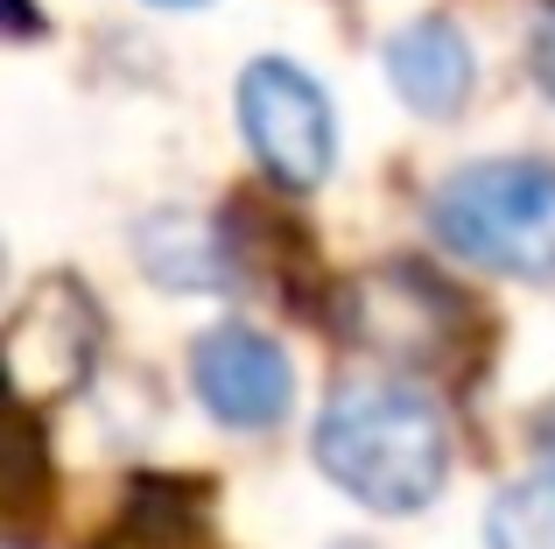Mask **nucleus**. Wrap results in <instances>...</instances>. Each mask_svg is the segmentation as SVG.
Instances as JSON below:
<instances>
[{
	"label": "nucleus",
	"mask_w": 555,
	"mask_h": 549,
	"mask_svg": "<svg viewBox=\"0 0 555 549\" xmlns=\"http://www.w3.org/2000/svg\"><path fill=\"white\" fill-rule=\"evenodd\" d=\"M387 85L422 120L464 113V99H472V85H478V56H472V42H464V28L436 22V14L429 22H408L401 36L387 42Z\"/></svg>",
	"instance_id": "7"
},
{
	"label": "nucleus",
	"mask_w": 555,
	"mask_h": 549,
	"mask_svg": "<svg viewBox=\"0 0 555 549\" xmlns=\"http://www.w3.org/2000/svg\"><path fill=\"white\" fill-rule=\"evenodd\" d=\"M155 8H204V0H155Z\"/></svg>",
	"instance_id": "12"
},
{
	"label": "nucleus",
	"mask_w": 555,
	"mask_h": 549,
	"mask_svg": "<svg viewBox=\"0 0 555 549\" xmlns=\"http://www.w3.org/2000/svg\"><path fill=\"white\" fill-rule=\"evenodd\" d=\"M317 465L373 514H415L450 480V423L408 381H352L317 423Z\"/></svg>",
	"instance_id": "1"
},
{
	"label": "nucleus",
	"mask_w": 555,
	"mask_h": 549,
	"mask_svg": "<svg viewBox=\"0 0 555 549\" xmlns=\"http://www.w3.org/2000/svg\"><path fill=\"white\" fill-rule=\"evenodd\" d=\"M190 387L225 430H274L296 401L288 353L254 324H211L190 345Z\"/></svg>",
	"instance_id": "5"
},
{
	"label": "nucleus",
	"mask_w": 555,
	"mask_h": 549,
	"mask_svg": "<svg viewBox=\"0 0 555 549\" xmlns=\"http://www.w3.org/2000/svg\"><path fill=\"white\" fill-rule=\"evenodd\" d=\"M99 549H211V494L197 480L141 472L127 494V514L106 528Z\"/></svg>",
	"instance_id": "8"
},
{
	"label": "nucleus",
	"mask_w": 555,
	"mask_h": 549,
	"mask_svg": "<svg viewBox=\"0 0 555 549\" xmlns=\"http://www.w3.org/2000/svg\"><path fill=\"white\" fill-rule=\"evenodd\" d=\"M528 64H534V85L555 99V8L534 22V42H528Z\"/></svg>",
	"instance_id": "11"
},
{
	"label": "nucleus",
	"mask_w": 555,
	"mask_h": 549,
	"mask_svg": "<svg viewBox=\"0 0 555 549\" xmlns=\"http://www.w3.org/2000/svg\"><path fill=\"white\" fill-rule=\"evenodd\" d=\"M429 233L472 268L555 282V163L506 155L457 169L429 197Z\"/></svg>",
	"instance_id": "2"
},
{
	"label": "nucleus",
	"mask_w": 555,
	"mask_h": 549,
	"mask_svg": "<svg viewBox=\"0 0 555 549\" xmlns=\"http://www.w3.org/2000/svg\"><path fill=\"white\" fill-rule=\"evenodd\" d=\"M99 339H106V324H99V303L85 296V282H70V274L36 282L22 296V310L8 317V381H14V395H22L28 409L78 395L92 359H99Z\"/></svg>",
	"instance_id": "4"
},
{
	"label": "nucleus",
	"mask_w": 555,
	"mask_h": 549,
	"mask_svg": "<svg viewBox=\"0 0 555 549\" xmlns=\"http://www.w3.org/2000/svg\"><path fill=\"white\" fill-rule=\"evenodd\" d=\"M134 254L149 268V282H163V289H225L232 282L225 226L197 219V212H149L134 233Z\"/></svg>",
	"instance_id": "9"
},
{
	"label": "nucleus",
	"mask_w": 555,
	"mask_h": 549,
	"mask_svg": "<svg viewBox=\"0 0 555 549\" xmlns=\"http://www.w3.org/2000/svg\"><path fill=\"white\" fill-rule=\"evenodd\" d=\"M240 135L282 191H317L338 163V120L324 85L288 56H260L240 71Z\"/></svg>",
	"instance_id": "3"
},
{
	"label": "nucleus",
	"mask_w": 555,
	"mask_h": 549,
	"mask_svg": "<svg viewBox=\"0 0 555 549\" xmlns=\"http://www.w3.org/2000/svg\"><path fill=\"white\" fill-rule=\"evenodd\" d=\"M486 549H555V458L492 494L486 508Z\"/></svg>",
	"instance_id": "10"
},
{
	"label": "nucleus",
	"mask_w": 555,
	"mask_h": 549,
	"mask_svg": "<svg viewBox=\"0 0 555 549\" xmlns=\"http://www.w3.org/2000/svg\"><path fill=\"white\" fill-rule=\"evenodd\" d=\"M345 331L366 339L387 359H429L457 331V296L443 282H429L422 268H373L345 289Z\"/></svg>",
	"instance_id": "6"
}]
</instances>
